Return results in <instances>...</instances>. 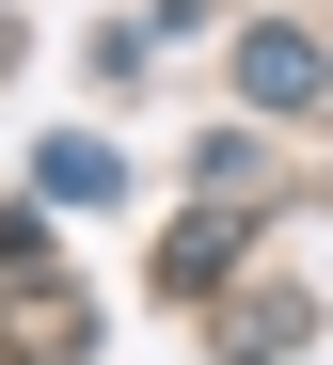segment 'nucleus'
<instances>
[{"mask_svg":"<svg viewBox=\"0 0 333 365\" xmlns=\"http://www.w3.org/2000/svg\"><path fill=\"white\" fill-rule=\"evenodd\" d=\"M238 80L286 111V96H317V48H302V32H254V48H238Z\"/></svg>","mask_w":333,"mask_h":365,"instance_id":"f257e3e1","label":"nucleus"},{"mask_svg":"<svg viewBox=\"0 0 333 365\" xmlns=\"http://www.w3.org/2000/svg\"><path fill=\"white\" fill-rule=\"evenodd\" d=\"M48 191H96V207H111V191H127V159H111V143H48Z\"/></svg>","mask_w":333,"mask_h":365,"instance_id":"f03ea898","label":"nucleus"},{"mask_svg":"<svg viewBox=\"0 0 333 365\" xmlns=\"http://www.w3.org/2000/svg\"><path fill=\"white\" fill-rule=\"evenodd\" d=\"M0 64H16V32H0Z\"/></svg>","mask_w":333,"mask_h":365,"instance_id":"7ed1b4c3","label":"nucleus"}]
</instances>
